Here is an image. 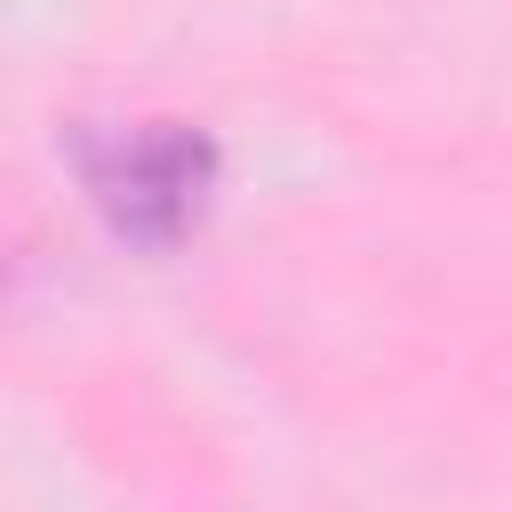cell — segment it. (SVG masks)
Listing matches in <instances>:
<instances>
[{"label": "cell", "instance_id": "6da1fadb", "mask_svg": "<svg viewBox=\"0 0 512 512\" xmlns=\"http://www.w3.org/2000/svg\"><path fill=\"white\" fill-rule=\"evenodd\" d=\"M72 168L96 200V216L128 248H176L216 192V136L192 120H80L72 128Z\"/></svg>", "mask_w": 512, "mask_h": 512}]
</instances>
